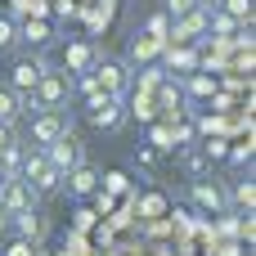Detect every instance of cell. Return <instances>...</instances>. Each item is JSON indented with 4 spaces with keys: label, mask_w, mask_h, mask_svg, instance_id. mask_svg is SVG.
<instances>
[{
    "label": "cell",
    "mask_w": 256,
    "mask_h": 256,
    "mask_svg": "<svg viewBox=\"0 0 256 256\" xmlns=\"http://www.w3.org/2000/svg\"><path fill=\"white\" fill-rule=\"evenodd\" d=\"M216 4H220V0H212V9H216ZM225 14L252 27V0H225Z\"/></svg>",
    "instance_id": "obj_19"
},
{
    "label": "cell",
    "mask_w": 256,
    "mask_h": 256,
    "mask_svg": "<svg viewBox=\"0 0 256 256\" xmlns=\"http://www.w3.org/2000/svg\"><path fill=\"white\" fill-rule=\"evenodd\" d=\"M63 130H68V117H63V112H32V122H27V144H32V148H50Z\"/></svg>",
    "instance_id": "obj_5"
},
{
    "label": "cell",
    "mask_w": 256,
    "mask_h": 256,
    "mask_svg": "<svg viewBox=\"0 0 256 256\" xmlns=\"http://www.w3.org/2000/svg\"><path fill=\"white\" fill-rule=\"evenodd\" d=\"M63 180H68V189H72V194H76V198H86V194H94V184H99V176H94V171H90V166H86V162H81V166H76V171H68V176H63Z\"/></svg>",
    "instance_id": "obj_13"
},
{
    "label": "cell",
    "mask_w": 256,
    "mask_h": 256,
    "mask_svg": "<svg viewBox=\"0 0 256 256\" xmlns=\"http://www.w3.org/2000/svg\"><path fill=\"white\" fill-rule=\"evenodd\" d=\"M22 158H27V148H22L18 140H9V144L0 148V166H4V176H18V171H22Z\"/></svg>",
    "instance_id": "obj_14"
},
{
    "label": "cell",
    "mask_w": 256,
    "mask_h": 256,
    "mask_svg": "<svg viewBox=\"0 0 256 256\" xmlns=\"http://www.w3.org/2000/svg\"><path fill=\"white\" fill-rule=\"evenodd\" d=\"M225 158H230L234 166H252V144H234V148H230Z\"/></svg>",
    "instance_id": "obj_21"
},
{
    "label": "cell",
    "mask_w": 256,
    "mask_h": 256,
    "mask_svg": "<svg viewBox=\"0 0 256 256\" xmlns=\"http://www.w3.org/2000/svg\"><path fill=\"white\" fill-rule=\"evenodd\" d=\"M14 45H18V22L14 18H0V54L14 50Z\"/></svg>",
    "instance_id": "obj_20"
},
{
    "label": "cell",
    "mask_w": 256,
    "mask_h": 256,
    "mask_svg": "<svg viewBox=\"0 0 256 256\" xmlns=\"http://www.w3.org/2000/svg\"><path fill=\"white\" fill-rule=\"evenodd\" d=\"M14 230H18V238L40 243V238H45V216H40L36 207H27V212H18V216H14Z\"/></svg>",
    "instance_id": "obj_11"
},
{
    "label": "cell",
    "mask_w": 256,
    "mask_h": 256,
    "mask_svg": "<svg viewBox=\"0 0 256 256\" xmlns=\"http://www.w3.org/2000/svg\"><path fill=\"white\" fill-rule=\"evenodd\" d=\"M189 90H194V94H212V81H207V76H194Z\"/></svg>",
    "instance_id": "obj_26"
},
{
    "label": "cell",
    "mask_w": 256,
    "mask_h": 256,
    "mask_svg": "<svg viewBox=\"0 0 256 256\" xmlns=\"http://www.w3.org/2000/svg\"><path fill=\"white\" fill-rule=\"evenodd\" d=\"M18 40H27L32 50H40V45L50 40V27H45V22H22V27H18Z\"/></svg>",
    "instance_id": "obj_18"
},
{
    "label": "cell",
    "mask_w": 256,
    "mask_h": 256,
    "mask_svg": "<svg viewBox=\"0 0 256 256\" xmlns=\"http://www.w3.org/2000/svg\"><path fill=\"white\" fill-rule=\"evenodd\" d=\"M189 198H194L202 212H225V207H230V194H225V184H216V180H194V184H189Z\"/></svg>",
    "instance_id": "obj_9"
},
{
    "label": "cell",
    "mask_w": 256,
    "mask_h": 256,
    "mask_svg": "<svg viewBox=\"0 0 256 256\" xmlns=\"http://www.w3.org/2000/svg\"><path fill=\"white\" fill-rule=\"evenodd\" d=\"M198 4H202V0H166V14H171V18H184V14H194Z\"/></svg>",
    "instance_id": "obj_22"
},
{
    "label": "cell",
    "mask_w": 256,
    "mask_h": 256,
    "mask_svg": "<svg viewBox=\"0 0 256 256\" xmlns=\"http://www.w3.org/2000/svg\"><path fill=\"white\" fill-rule=\"evenodd\" d=\"M4 180H9V176H4V166H0V184H4Z\"/></svg>",
    "instance_id": "obj_29"
},
{
    "label": "cell",
    "mask_w": 256,
    "mask_h": 256,
    "mask_svg": "<svg viewBox=\"0 0 256 256\" xmlns=\"http://www.w3.org/2000/svg\"><path fill=\"white\" fill-rule=\"evenodd\" d=\"M194 63H198V54H194V50H180V54L171 50V68H194Z\"/></svg>",
    "instance_id": "obj_24"
},
{
    "label": "cell",
    "mask_w": 256,
    "mask_h": 256,
    "mask_svg": "<svg viewBox=\"0 0 256 256\" xmlns=\"http://www.w3.org/2000/svg\"><path fill=\"white\" fill-rule=\"evenodd\" d=\"M45 72H50V63H45L40 54H27V58H18V63L9 68V90H18V94L27 99V94L36 90V81H40Z\"/></svg>",
    "instance_id": "obj_6"
},
{
    "label": "cell",
    "mask_w": 256,
    "mask_h": 256,
    "mask_svg": "<svg viewBox=\"0 0 256 256\" xmlns=\"http://www.w3.org/2000/svg\"><path fill=\"white\" fill-rule=\"evenodd\" d=\"M144 36H153V40L171 45V14H166V9H162V14H153V18L144 22Z\"/></svg>",
    "instance_id": "obj_15"
},
{
    "label": "cell",
    "mask_w": 256,
    "mask_h": 256,
    "mask_svg": "<svg viewBox=\"0 0 256 256\" xmlns=\"http://www.w3.org/2000/svg\"><path fill=\"white\" fill-rule=\"evenodd\" d=\"M4 256H36V243H27V238H14Z\"/></svg>",
    "instance_id": "obj_23"
},
{
    "label": "cell",
    "mask_w": 256,
    "mask_h": 256,
    "mask_svg": "<svg viewBox=\"0 0 256 256\" xmlns=\"http://www.w3.org/2000/svg\"><path fill=\"white\" fill-rule=\"evenodd\" d=\"M27 207H36L32 184H27L22 176H9V180L0 184V216H18V212H27Z\"/></svg>",
    "instance_id": "obj_7"
},
{
    "label": "cell",
    "mask_w": 256,
    "mask_h": 256,
    "mask_svg": "<svg viewBox=\"0 0 256 256\" xmlns=\"http://www.w3.org/2000/svg\"><path fill=\"white\" fill-rule=\"evenodd\" d=\"M202 153H207V158H216V162H220V158H225V153H230V144H225V140H207V144H202Z\"/></svg>",
    "instance_id": "obj_25"
},
{
    "label": "cell",
    "mask_w": 256,
    "mask_h": 256,
    "mask_svg": "<svg viewBox=\"0 0 256 256\" xmlns=\"http://www.w3.org/2000/svg\"><path fill=\"white\" fill-rule=\"evenodd\" d=\"M94 86L108 94V99H126L130 90H135V72H130V63H122V58H94Z\"/></svg>",
    "instance_id": "obj_2"
},
{
    "label": "cell",
    "mask_w": 256,
    "mask_h": 256,
    "mask_svg": "<svg viewBox=\"0 0 256 256\" xmlns=\"http://www.w3.org/2000/svg\"><path fill=\"white\" fill-rule=\"evenodd\" d=\"M22 117H27L22 94H18V90H9V86H0V122H4V126H18Z\"/></svg>",
    "instance_id": "obj_12"
},
{
    "label": "cell",
    "mask_w": 256,
    "mask_h": 256,
    "mask_svg": "<svg viewBox=\"0 0 256 256\" xmlns=\"http://www.w3.org/2000/svg\"><path fill=\"white\" fill-rule=\"evenodd\" d=\"M86 117H90L94 130H117V126H122V99H108V94L99 90V94H90Z\"/></svg>",
    "instance_id": "obj_8"
},
{
    "label": "cell",
    "mask_w": 256,
    "mask_h": 256,
    "mask_svg": "<svg viewBox=\"0 0 256 256\" xmlns=\"http://www.w3.org/2000/svg\"><path fill=\"white\" fill-rule=\"evenodd\" d=\"M225 194H230V202H234V207L252 212V202H256V184H252V180H234V189H225Z\"/></svg>",
    "instance_id": "obj_16"
},
{
    "label": "cell",
    "mask_w": 256,
    "mask_h": 256,
    "mask_svg": "<svg viewBox=\"0 0 256 256\" xmlns=\"http://www.w3.org/2000/svg\"><path fill=\"white\" fill-rule=\"evenodd\" d=\"M9 140H14V126H4V122H0V148H4Z\"/></svg>",
    "instance_id": "obj_28"
},
{
    "label": "cell",
    "mask_w": 256,
    "mask_h": 256,
    "mask_svg": "<svg viewBox=\"0 0 256 256\" xmlns=\"http://www.w3.org/2000/svg\"><path fill=\"white\" fill-rule=\"evenodd\" d=\"M94 58H99V50H94L90 40H72V45H68V54H63V63H68V76H81V72H90V68H94Z\"/></svg>",
    "instance_id": "obj_10"
},
{
    "label": "cell",
    "mask_w": 256,
    "mask_h": 256,
    "mask_svg": "<svg viewBox=\"0 0 256 256\" xmlns=\"http://www.w3.org/2000/svg\"><path fill=\"white\" fill-rule=\"evenodd\" d=\"M27 184H32V194L36 198H45V194H58L63 189V176L50 166V158L40 153V148H27V158H22V171H18Z\"/></svg>",
    "instance_id": "obj_3"
},
{
    "label": "cell",
    "mask_w": 256,
    "mask_h": 256,
    "mask_svg": "<svg viewBox=\"0 0 256 256\" xmlns=\"http://www.w3.org/2000/svg\"><path fill=\"white\" fill-rule=\"evenodd\" d=\"M184 162H189V171H202V166H207V153H189Z\"/></svg>",
    "instance_id": "obj_27"
},
{
    "label": "cell",
    "mask_w": 256,
    "mask_h": 256,
    "mask_svg": "<svg viewBox=\"0 0 256 256\" xmlns=\"http://www.w3.org/2000/svg\"><path fill=\"white\" fill-rule=\"evenodd\" d=\"M68 94H72V76L68 72H45L36 81V90L22 99V108H27V117L32 112H63L68 108Z\"/></svg>",
    "instance_id": "obj_1"
},
{
    "label": "cell",
    "mask_w": 256,
    "mask_h": 256,
    "mask_svg": "<svg viewBox=\"0 0 256 256\" xmlns=\"http://www.w3.org/2000/svg\"><path fill=\"white\" fill-rule=\"evenodd\" d=\"M207 27H212V32H220V36H234L243 22H238V18H230L225 9H212V14H207Z\"/></svg>",
    "instance_id": "obj_17"
},
{
    "label": "cell",
    "mask_w": 256,
    "mask_h": 256,
    "mask_svg": "<svg viewBox=\"0 0 256 256\" xmlns=\"http://www.w3.org/2000/svg\"><path fill=\"white\" fill-rule=\"evenodd\" d=\"M40 153L50 158V166H54L58 176H68V171H76V166L86 162V148H81V140H76L72 130H63V135H58L50 148H40Z\"/></svg>",
    "instance_id": "obj_4"
}]
</instances>
